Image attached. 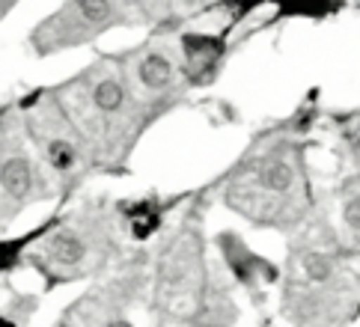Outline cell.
<instances>
[{"instance_id": "6da1fadb", "label": "cell", "mask_w": 360, "mask_h": 327, "mask_svg": "<svg viewBox=\"0 0 360 327\" xmlns=\"http://www.w3.org/2000/svg\"><path fill=\"white\" fill-rule=\"evenodd\" d=\"M57 96L81 128L96 164L122 161L152 116V110L137 98L122 60L93 63L75 81L60 86Z\"/></svg>"}, {"instance_id": "7a4b0ae2", "label": "cell", "mask_w": 360, "mask_h": 327, "mask_svg": "<svg viewBox=\"0 0 360 327\" xmlns=\"http://www.w3.org/2000/svg\"><path fill=\"white\" fill-rule=\"evenodd\" d=\"M307 176L301 149L295 143L265 146L250 158L248 169H238L226 188V203L248 220L259 224H295L307 208Z\"/></svg>"}, {"instance_id": "3957f363", "label": "cell", "mask_w": 360, "mask_h": 327, "mask_svg": "<svg viewBox=\"0 0 360 327\" xmlns=\"http://www.w3.org/2000/svg\"><path fill=\"white\" fill-rule=\"evenodd\" d=\"M155 300L152 309L164 321H205L209 312V286H205V253L202 238L194 220L179 229L176 238L167 244L158 262Z\"/></svg>"}, {"instance_id": "277c9868", "label": "cell", "mask_w": 360, "mask_h": 327, "mask_svg": "<svg viewBox=\"0 0 360 327\" xmlns=\"http://www.w3.org/2000/svg\"><path fill=\"white\" fill-rule=\"evenodd\" d=\"M27 137L39 155L42 167L48 169L51 181L60 191H75L86 179L93 167V152H89L81 128L75 125L66 104L57 93H45L30 101L27 113L21 116Z\"/></svg>"}, {"instance_id": "5b68a950", "label": "cell", "mask_w": 360, "mask_h": 327, "mask_svg": "<svg viewBox=\"0 0 360 327\" xmlns=\"http://www.w3.org/2000/svg\"><path fill=\"white\" fill-rule=\"evenodd\" d=\"M349 271L340 256L319 244H304L292 262L286 312L292 321H337L352 300Z\"/></svg>"}, {"instance_id": "8992f818", "label": "cell", "mask_w": 360, "mask_h": 327, "mask_svg": "<svg viewBox=\"0 0 360 327\" xmlns=\"http://www.w3.org/2000/svg\"><path fill=\"white\" fill-rule=\"evenodd\" d=\"M51 188L54 181L33 149L21 113H6L0 120V224L51 196Z\"/></svg>"}, {"instance_id": "52a82bcc", "label": "cell", "mask_w": 360, "mask_h": 327, "mask_svg": "<svg viewBox=\"0 0 360 327\" xmlns=\"http://www.w3.org/2000/svg\"><path fill=\"white\" fill-rule=\"evenodd\" d=\"M113 235L105 220L98 217H72L60 224L54 232L30 250L33 268H39L51 277L75 280L84 274L101 268L110 259Z\"/></svg>"}, {"instance_id": "ba28073f", "label": "cell", "mask_w": 360, "mask_h": 327, "mask_svg": "<svg viewBox=\"0 0 360 327\" xmlns=\"http://www.w3.org/2000/svg\"><path fill=\"white\" fill-rule=\"evenodd\" d=\"M131 12L125 0H66L54 15L33 30L30 45L36 48V54L78 48L105 30H113L117 24H125Z\"/></svg>"}, {"instance_id": "9c48e42d", "label": "cell", "mask_w": 360, "mask_h": 327, "mask_svg": "<svg viewBox=\"0 0 360 327\" xmlns=\"http://www.w3.org/2000/svg\"><path fill=\"white\" fill-rule=\"evenodd\" d=\"M122 69L128 75V81H131L137 98L149 110H155V104L173 101V96L179 93V81L185 77L179 57L164 45L137 48L134 54H128L122 60Z\"/></svg>"}, {"instance_id": "30bf717a", "label": "cell", "mask_w": 360, "mask_h": 327, "mask_svg": "<svg viewBox=\"0 0 360 327\" xmlns=\"http://www.w3.org/2000/svg\"><path fill=\"white\" fill-rule=\"evenodd\" d=\"M131 286L134 283L128 280L98 286V289L84 295L78 304H72L60 321L63 324H128L125 309H128V300L134 297Z\"/></svg>"}, {"instance_id": "8fae6325", "label": "cell", "mask_w": 360, "mask_h": 327, "mask_svg": "<svg viewBox=\"0 0 360 327\" xmlns=\"http://www.w3.org/2000/svg\"><path fill=\"white\" fill-rule=\"evenodd\" d=\"M340 224L342 238L360 250V176L352 179L340 193Z\"/></svg>"}, {"instance_id": "7c38bea8", "label": "cell", "mask_w": 360, "mask_h": 327, "mask_svg": "<svg viewBox=\"0 0 360 327\" xmlns=\"http://www.w3.org/2000/svg\"><path fill=\"white\" fill-rule=\"evenodd\" d=\"M125 4H128V12H137V15L152 18L155 12L170 6V0H125Z\"/></svg>"}, {"instance_id": "4fadbf2b", "label": "cell", "mask_w": 360, "mask_h": 327, "mask_svg": "<svg viewBox=\"0 0 360 327\" xmlns=\"http://www.w3.org/2000/svg\"><path fill=\"white\" fill-rule=\"evenodd\" d=\"M349 149H352V155H354V161L360 164V125L349 134Z\"/></svg>"}]
</instances>
